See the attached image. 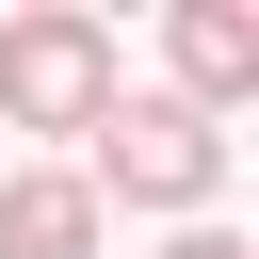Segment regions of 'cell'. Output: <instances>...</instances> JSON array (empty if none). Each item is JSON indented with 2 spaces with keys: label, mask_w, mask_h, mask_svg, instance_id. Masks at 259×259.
Masks as SVG:
<instances>
[{
  "label": "cell",
  "mask_w": 259,
  "mask_h": 259,
  "mask_svg": "<svg viewBox=\"0 0 259 259\" xmlns=\"http://www.w3.org/2000/svg\"><path fill=\"white\" fill-rule=\"evenodd\" d=\"M81 146H97V162H81L97 210H113V194H130V210H210V194H227V130L178 113V97H113Z\"/></svg>",
  "instance_id": "obj_1"
},
{
  "label": "cell",
  "mask_w": 259,
  "mask_h": 259,
  "mask_svg": "<svg viewBox=\"0 0 259 259\" xmlns=\"http://www.w3.org/2000/svg\"><path fill=\"white\" fill-rule=\"evenodd\" d=\"M259 97V0H178V113Z\"/></svg>",
  "instance_id": "obj_3"
},
{
  "label": "cell",
  "mask_w": 259,
  "mask_h": 259,
  "mask_svg": "<svg viewBox=\"0 0 259 259\" xmlns=\"http://www.w3.org/2000/svg\"><path fill=\"white\" fill-rule=\"evenodd\" d=\"M0 259H97V194H81L65 162L0 178Z\"/></svg>",
  "instance_id": "obj_4"
},
{
  "label": "cell",
  "mask_w": 259,
  "mask_h": 259,
  "mask_svg": "<svg viewBox=\"0 0 259 259\" xmlns=\"http://www.w3.org/2000/svg\"><path fill=\"white\" fill-rule=\"evenodd\" d=\"M130 81H113V32L81 16V0H32V16H0V130H97Z\"/></svg>",
  "instance_id": "obj_2"
},
{
  "label": "cell",
  "mask_w": 259,
  "mask_h": 259,
  "mask_svg": "<svg viewBox=\"0 0 259 259\" xmlns=\"http://www.w3.org/2000/svg\"><path fill=\"white\" fill-rule=\"evenodd\" d=\"M162 259H259V243H227V227H178V243H162Z\"/></svg>",
  "instance_id": "obj_5"
}]
</instances>
